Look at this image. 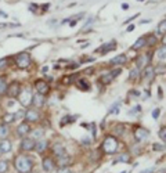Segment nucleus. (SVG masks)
<instances>
[{"label": "nucleus", "mask_w": 166, "mask_h": 173, "mask_svg": "<svg viewBox=\"0 0 166 173\" xmlns=\"http://www.w3.org/2000/svg\"><path fill=\"white\" fill-rule=\"evenodd\" d=\"M14 168L20 173H30L33 169V161L26 155H18L14 159Z\"/></svg>", "instance_id": "nucleus-1"}, {"label": "nucleus", "mask_w": 166, "mask_h": 173, "mask_svg": "<svg viewBox=\"0 0 166 173\" xmlns=\"http://www.w3.org/2000/svg\"><path fill=\"white\" fill-rule=\"evenodd\" d=\"M118 147H119L118 139L114 137V136H107L105 139H104V141H102V144H101V150L105 152V154H108V155L115 154L116 150H118Z\"/></svg>", "instance_id": "nucleus-2"}, {"label": "nucleus", "mask_w": 166, "mask_h": 173, "mask_svg": "<svg viewBox=\"0 0 166 173\" xmlns=\"http://www.w3.org/2000/svg\"><path fill=\"white\" fill-rule=\"evenodd\" d=\"M18 101L21 102L22 107H29L32 104V100H33V94L30 92V89L28 87H22L20 90V93H18Z\"/></svg>", "instance_id": "nucleus-3"}, {"label": "nucleus", "mask_w": 166, "mask_h": 173, "mask_svg": "<svg viewBox=\"0 0 166 173\" xmlns=\"http://www.w3.org/2000/svg\"><path fill=\"white\" fill-rule=\"evenodd\" d=\"M15 64H17L21 69H25V68H28L30 65V55L28 54V53H21V54H18V57L15 58Z\"/></svg>", "instance_id": "nucleus-4"}, {"label": "nucleus", "mask_w": 166, "mask_h": 173, "mask_svg": "<svg viewBox=\"0 0 166 173\" xmlns=\"http://www.w3.org/2000/svg\"><path fill=\"white\" fill-rule=\"evenodd\" d=\"M35 87H36V90H38V93L42 94V96H44V94H47L49 92H50V86H49V83L43 79L36 80V82H35Z\"/></svg>", "instance_id": "nucleus-5"}, {"label": "nucleus", "mask_w": 166, "mask_h": 173, "mask_svg": "<svg viewBox=\"0 0 166 173\" xmlns=\"http://www.w3.org/2000/svg\"><path fill=\"white\" fill-rule=\"evenodd\" d=\"M151 58H152V55H151V53H147V54H141L138 58H137V69H140V68H145L147 65H149V61H151Z\"/></svg>", "instance_id": "nucleus-6"}, {"label": "nucleus", "mask_w": 166, "mask_h": 173, "mask_svg": "<svg viewBox=\"0 0 166 173\" xmlns=\"http://www.w3.org/2000/svg\"><path fill=\"white\" fill-rule=\"evenodd\" d=\"M35 145H36V143H35V140L30 139V137H24L21 141L22 151H32V150H35Z\"/></svg>", "instance_id": "nucleus-7"}, {"label": "nucleus", "mask_w": 166, "mask_h": 173, "mask_svg": "<svg viewBox=\"0 0 166 173\" xmlns=\"http://www.w3.org/2000/svg\"><path fill=\"white\" fill-rule=\"evenodd\" d=\"M119 73H120V69H116V71H112V72H109V73H105V75H102L100 80H101V83L108 84V83H111L112 80L115 79V76L119 75Z\"/></svg>", "instance_id": "nucleus-8"}, {"label": "nucleus", "mask_w": 166, "mask_h": 173, "mask_svg": "<svg viewBox=\"0 0 166 173\" xmlns=\"http://www.w3.org/2000/svg\"><path fill=\"white\" fill-rule=\"evenodd\" d=\"M141 76H143V79L145 80H151L154 79V76H155V71H154V67H151V65H147V67L143 69V72H141Z\"/></svg>", "instance_id": "nucleus-9"}, {"label": "nucleus", "mask_w": 166, "mask_h": 173, "mask_svg": "<svg viewBox=\"0 0 166 173\" xmlns=\"http://www.w3.org/2000/svg\"><path fill=\"white\" fill-rule=\"evenodd\" d=\"M148 130L147 129H144V127H137L136 130H134V139L137 140V141H143V140H145L147 137H148Z\"/></svg>", "instance_id": "nucleus-10"}, {"label": "nucleus", "mask_w": 166, "mask_h": 173, "mask_svg": "<svg viewBox=\"0 0 166 173\" xmlns=\"http://www.w3.org/2000/svg\"><path fill=\"white\" fill-rule=\"evenodd\" d=\"M20 90H21L20 84H18L17 82H13V83L7 87V94H9L10 97H17L18 93H20Z\"/></svg>", "instance_id": "nucleus-11"}, {"label": "nucleus", "mask_w": 166, "mask_h": 173, "mask_svg": "<svg viewBox=\"0 0 166 173\" xmlns=\"http://www.w3.org/2000/svg\"><path fill=\"white\" fill-rule=\"evenodd\" d=\"M39 118L40 116L36 110H28L25 112V121H28V122H38Z\"/></svg>", "instance_id": "nucleus-12"}, {"label": "nucleus", "mask_w": 166, "mask_h": 173, "mask_svg": "<svg viewBox=\"0 0 166 173\" xmlns=\"http://www.w3.org/2000/svg\"><path fill=\"white\" fill-rule=\"evenodd\" d=\"M42 165H43V170H44V172H51L55 166V162H54V159H51L50 156H47V158L43 159Z\"/></svg>", "instance_id": "nucleus-13"}, {"label": "nucleus", "mask_w": 166, "mask_h": 173, "mask_svg": "<svg viewBox=\"0 0 166 173\" xmlns=\"http://www.w3.org/2000/svg\"><path fill=\"white\" fill-rule=\"evenodd\" d=\"M53 154H54L55 156H58V158H61V156H65L67 155V152H65V148L61 145V143H55L54 145H53Z\"/></svg>", "instance_id": "nucleus-14"}, {"label": "nucleus", "mask_w": 166, "mask_h": 173, "mask_svg": "<svg viewBox=\"0 0 166 173\" xmlns=\"http://www.w3.org/2000/svg\"><path fill=\"white\" fill-rule=\"evenodd\" d=\"M128 61V57L125 54H119V55H116V57H114V58L109 61L111 65H123L125 63Z\"/></svg>", "instance_id": "nucleus-15"}, {"label": "nucleus", "mask_w": 166, "mask_h": 173, "mask_svg": "<svg viewBox=\"0 0 166 173\" xmlns=\"http://www.w3.org/2000/svg\"><path fill=\"white\" fill-rule=\"evenodd\" d=\"M29 132H30V127H29L28 123H21V125H18V127H17V134L18 136L24 137V136H26Z\"/></svg>", "instance_id": "nucleus-16"}, {"label": "nucleus", "mask_w": 166, "mask_h": 173, "mask_svg": "<svg viewBox=\"0 0 166 173\" xmlns=\"http://www.w3.org/2000/svg\"><path fill=\"white\" fill-rule=\"evenodd\" d=\"M145 44H147V38H144V36H143V38L137 39L136 43L132 46V49H133V50H140L141 47H144Z\"/></svg>", "instance_id": "nucleus-17"}, {"label": "nucleus", "mask_w": 166, "mask_h": 173, "mask_svg": "<svg viewBox=\"0 0 166 173\" xmlns=\"http://www.w3.org/2000/svg\"><path fill=\"white\" fill-rule=\"evenodd\" d=\"M32 104H35V107H43V104H44V98H43L42 94H36V96H33V100H32Z\"/></svg>", "instance_id": "nucleus-18"}, {"label": "nucleus", "mask_w": 166, "mask_h": 173, "mask_svg": "<svg viewBox=\"0 0 166 173\" xmlns=\"http://www.w3.org/2000/svg\"><path fill=\"white\" fill-rule=\"evenodd\" d=\"M10 150H11V141H10V140H3V141H0V151L9 152Z\"/></svg>", "instance_id": "nucleus-19"}, {"label": "nucleus", "mask_w": 166, "mask_h": 173, "mask_svg": "<svg viewBox=\"0 0 166 173\" xmlns=\"http://www.w3.org/2000/svg\"><path fill=\"white\" fill-rule=\"evenodd\" d=\"M76 86L80 90H89L90 89V83L86 79H78L76 80Z\"/></svg>", "instance_id": "nucleus-20"}, {"label": "nucleus", "mask_w": 166, "mask_h": 173, "mask_svg": "<svg viewBox=\"0 0 166 173\" xmlns=\"http://www.w3.org/2000/svg\"><path fill=\"white\" fill-rule=\"evenodd\" d=\"M116 47V43L115 42H109L108 44H104V46H101L100 49H98V51H102V53H107V51H111L114 50Z\"/></svg>", "instance_id": "nucleus-21"}, {"label": "nucleus", "mask_w": 166, "mask_h": 173, "mask_svg": "<svg viewBox=\"0 0 166 173\" xmlns=\"http://www.w3.org/2000/svg\"><path fill=\"white\" fill-rule=\"evenodd\" d=\"M46 148H47V141L46 140H42V141L36 143V145H35V150H36L38 152H43Z\"/></svg>", "instance_id": "nucleus-22"}, {"label": "nucleus", "mask_w": 166, "mask_h": 173, "mask_svg": "<svg viewBox=\"0 0 166 173\" xmlns=\"http://www.w3.org/2000/svg\"><path fill=\"white\" fill-rule=\"evenodd\" d=\"M157 55H158V58L161 60V61L166 60V46H162L161 49H158Z\"/></svg>", "instance_id": "nucleus-23"}, {"label": "nucleus", "mask_w": 166, "mask_h": 173, "mask_svg": "<svg viewBox=\"0 0 166 173\" xmlns=\"http://www.w3.org/2000/svg\"><path fill=\"white\" fill-rule=\"evenodd\" d=\"M116 162H126V164H128V162H130V155H129V154H120V155L116 158L115 164Z\"/></svg>", "instance_id": "nucleus-24"}, {"label": "nucleus", "mask_w": 166, "mask_h": 173, "mask_svg": "<svg viewBox=\"0 0 166 173\" xmlns=\"http://www.w3.org/2000/svg\"><path fill=\"white\" fill-rule=\"evenodd\" d=\"M158 33L159 35H165L166 33V20L161 21V24L158 25Z\"/></svg>", "instance_id": "nucleus-25"}, {"label": "nucleus", "mask_w": 166, "mask_h": 173, "mask_svg": "<svg viewBox=\"0 0 166 173\" xmlns=\"http://www.w3.org/2000/svg\"><path fill=\"white\" fill-rule=\"evenodd\" d=\"M9 134V127L4 125H0V139H4L6 136Z\"/></svg>", "instance_id": "nucleus-26"}, {"label": "nucleus", "mask_w": 166, "mask_h": 173, "mask_svg": "<svg viewBox=\"0 0 166 173\" xmlns=\"http://www.w3.org/2000/svg\"><path fill=\"white\" fill-rule=\"evenodd\" d=\"M7 92V83L3 78H0V94H4Z\"/></svg>", "instance_id": "nucleus-27"}, {"label": "nucleus", "mask_w": 166, "mask_h": 173, "mask_svg": "<svg viewBox=\"0 0 166 173\" xmlns=\"http://www.w3.org/2000/svg\"><path fill=\"white\" fill-rule=\"evenodd\" d=\"M68 161H69V158L67 155H65V156H61L60 161H58V166H60V168H65V166L68 165Z\"/></svg>", "instance_id": "nucleus-28"}, {"label": "nucleus", "mask_w": 166, "mask_h": 173, "mask_svg": "<svg viewBox=\"0 0 166 173\" xmlns=\"http://www.w3.org/2000/svg\"><path fill=\"white\" fill-rule=\"evenodd\" d=\"M3 121H4V123H13L15 121V116H14V114H6Z\"/></svg>", "instance_id": "nucleus-29"}, {"label": "nucleus", "mask_w": 166, "mask_h": 173, "mask_svg": "<svg viewBox=\"0 0 166 173\" xmlns=\"http://www.w3.org/2000/svg\"><path fill=\"white\" fill-rule=\"evenodd\" d=\"M7 169H9V162L7 161H0V173L7 172Z\"/></svg>", "instance_id": "nucleus-30"}, {"label": "nucleus", "mask_w": 166, "mask_h": 173, "mask_svg": "<svg viewBox=\"0 0 166 173\" xmlns=\"http://www.w3.org/2000/svg\"><path fill=\"white\" fill-rule=\"evenodd\" d=\"M158 39L154 36V35H149L148 38H147V44H149V46H154V44H157Z\"/></svg>", "instance_id": "nucleus-31"}, {"label": "nucleus", "mask_w": 166, "mask_h": 173, "mask_svg": "<svg viewBox=\"0 0 166 173\" xmlns=\"http://www.w3.org/2000/svg\"><path fill=\"white\" fill-rule=\"evenodd\" d=\"M115 133L116 136H122L125 133V126L123 125H118V126L115 127Z\"/></svg>", "instance_id": "nucleus-32"}, {"label": "nucleus", "mask_w": 166, "mask_h": 173, "mask_svg": "<svg viewBox=\"0 0 166 173\" xmlns=\"http://www.w3.org/2000/svg\"><path fill=\"white\" fill-rule=\"evenodd\" d=\"M159 137H161V140H163L166 143V126H163V127H161V130H159Z\"/></svg>", "instance_id": "nucleus-33"}, {"label": "nucleus", "mask_w": 166, "mask_h": 173, "mask_svg": "<svg viewBox=\"0 0 166 173\" xmlns=\"http://www.w3.org/2000/svg\"><path fill=\"white\" fill-rule=\"evenodd\" d=\"M140 75V71H138V69H133L132 72H130V78H129V79L130 80H134V79H137V76Z\"/></svg>", "instance_id": "nucleus-34"}, {"label": "nucleus", "mask_w": 166, "mask_h": 173, "mask_svg": "<svg viewBox=\"0 0 166 173\" xmlns=\"http://www.w3.org/2000/svg\"><path fill=\"white\" fill-rule=\"evenodd\" d=\"M154 71H155V73H159V72H165L166 71V65L165 64H159V67H157V68H154Z\"/></svg>", "instance_id": "nucleus-35"}, {"label": "nucleus", "mask_w": 166, "mask_h": 173, "mask_svg": "<svg viewBox=\"0 0 166 173\" xmlns=\"http://www.w3.org/2000/svg\"><path fill=\"white\" fill-rule=\"evenodd\" d=\"M43 134H44V133H43L42 129H40V130H39V129L38 130H33V133H32V136H33L35 139H42Z\"/></svg>", "instance_id": "nucleus-36"}, {"label": "nucleus", "mask_w": 166, "mask_h": 173, "mask_svg": "<svg viewBox=\"0 0 166 173\" xmlns=\"http://www.w3.org/2000/svg\"><path fill=\"white\" fill-rule=\"evenodd\" d=\"M14 116H15V121H21V119L25 116V112H24V111H18L17 114H14Z\"/></svg>", "instance_id": "nucleus-37"}, {"label": "nucleus", "mask_w": 166, "mask_h": 173, "mask_svg": "<svg viewBox=\"0 0 166 173\" xmlns=\"http://www.w3.org/2000/svg\"><path fill=\"white\" fill-rule=\"evenodd\" d=\"M7 67V60L6 58H0V69H4Z\"/></svg>", "instance_id": "nucleus-38"}, {"label": "nucleus", "mask_w": 166, "mask_h": 173, "mask_svg": "<svg viewBox=\"0 0 166 173\" xmlns=\"http://www.w3.org/2000/svg\"><path fill=\"white\" fill-rule=\"evenodd\" d=\"M57 173H72V170H71L69 168H67V166H65V168H60V170H58Z\"/></svg>", "instance_id": "nucleus-39"}, {"label": "nucleus", "mask_w": 166, "mask_h": 173, "mask_svg": "<svg viewBox=\"0 0 166 173\" xmlns=\"http://www.w3.org/2000/svg\"><path fill=\"white\" fill-rule=\"evenodd\" d=\"M140 105H137V107H134V108H133V111H130V112H129V114L130 115H134V114H137V112H140Z\"/></svg>", "instance_id": "nucleus-40"}, {"label": "nucleus", "mask_w": 166, "mask_h": 173, "mask_svg": "<svg viewBox=\"0 0 166 173\" xmlns=\"http://www.w3.org/2000/svg\"><path fill=\"white\" fill-rule=\"evenodd\" d=\"M154 150H165L163 144H154Z\"/></svg>", "instance_id": "nucleus-41"}, {"label": "nucleus", "mask_w": 166, "mask_h": 173, "mask_svg": "<svg viewBox=\"0 0 166 173\" xmlns=\"http://www.w3.org/2000/svg\"><path fill=\"white\" fill-rule=\"evenodd\" d=\"M152 116H154V118H155V119H157L158 116H159V110H158V108H157V110H154V112H152Z\"/></svg>", "instance_id": "nucleus-42"}, {"label": "nucleus", "mask_w": 166, "mask_h": 173, "mask_svg": "<svg viewBox=\"0 0 166 173\" xmlns=\"http://www.w3.org/2000/svg\"><path fill=\"white\" fill-rule=\"evenodd\" d=\"M91 72H94V68H89V69H86L85 73H91Z\"/></svg>", "instance_id": "nucleus-43"}, {"label": "nucleus", "mask_w": 166, "mask_h": 173, "mask_svg": "<svg viewBox=\"0 0 166 173\" xmlns=\"http://www.w3.org/2000/svg\"><path fill=\"white\" fill-rule=\"evenodd\" d=\"M162 43H163V46H166V33L163 35V38H162Z\"/></svg>", "instance_id": "nucleus-44"}, {"label": "nucleus", "mask_w": 166, "mask_h": 173, "mask_svg": "<svg viewBox=\"0 0 166 173\" xmlns=\"http://www.w3.org/2000/svg\"><path fill=\"white\" fill-rule=\"evenodd\" d=\"M122 9H125V10H126V9H129V4H126V3H123V4H122Z\"/></svg>", "instance_id": "nucleus-45"}, {"label": "nucleus", "mask_w": 166, "mask_h": 173, "mask_svg": "<svg viewBox=\"0 0 166 173\" xmlns=\"http://www.w3.org/2000/svg\"><path fill=\"white\" fill-rule=\"evenodd\" d=\"M154 169H147V170H144V172H141V173H151Z\"/></svg>", "instance_id": "nucleus-46"}, {"label": "nucleus", "mask_w": 166, "mask_h": 173, "mask_svg": "<svg viewBox=\"0 0 166 173\" xmlns=\"http://www.w3.org/2000/svg\"><path fill=\"white\" fill-rule=\"evenodd\" d=\"M133 29H134V26H133V25H130V26H129V28H128V31H129V32H130V31H133Z\"/></svg>", "instance_id": "nucleus-47"}, {"label": "nucleus", "mask_w": 166, "mask_h": 173, "mask_svg": "<svg viewBox=\"0 0 166 173\" xmlns=\"http://www.w3.org/2000/svg\"><path fill=\"white\" fill-rule=\"evenodd\" d=\"M47 69H49V67H43V68H42V71H43V72H46Z\"/></svg>", "instance_id": "nucleus-48"}, {"label": "nucleus", "mask_w": 166, "mask_h": 173, "mask_svg": "<svg viewBox=\"0 0 166 173\" xmlns=\"http://www.w3.org/2000/svg\"><path fill=\"white\" fill-rule=\"evenodd\" d=\"M140 1H144V0H140Z\"/></svg>", "instance_id": "nucleus-49"}, {"label": "nucleus", "mask_w": 166, "mask_h": 173, "mask_svg": "<svg viewBox=\"0 0 166 173\" xmlns=\"http://www.w3.org/2000/svg\"><path fill=\"white\" fill-rule=\"evenodd\" d=\"M122 173H126V172H122Z\"/></svg>", "instance_id": "nucleus-50"}, {"label": "nucleus", "mask_w": 166, "mask_h": 173, "mask_svg": "<svg viewBox=\"0 0 166 173\" xmlns=\"http://www.w3.org/2000/svg\"><path fill=\"white\" fill-rule=\"evenodd\" d=\"M0 154H1V151H0Z\"/></svg>", "instance_id": "nucleus-51"}]
</instances>
